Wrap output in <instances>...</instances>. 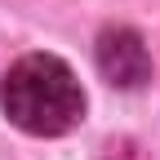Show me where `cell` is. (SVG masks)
Segmentation results:
<instances>
[{"instance_id": "6da1fadb", "label": "cell", "mask_w": 160, "mask_h": 160, "mask_svg": "<svg viewBox=\"0 0 160 160\" xmlns=\"http://www.w3.org/2000/svg\"><path fill=\"white\" fill-rule=\"evenodd\" d=\"M0 107L22 133L58 138L80 125L85 116V89L76 71L53 53H27L9 67L0 85Z\"/></svg>"}, {"instance_id": "7a4b0ae2", "label": "cell", "mask_w": 160, "mask_h": 160, "mask_svg": "<svg viewBox=\"0 0 160 160\" xmlns=\"http://www.w3.org/2000/svg\"><path fill=\"white\" fill-rule=\"evenodd\" d=\"M98 71L120 89H138L151 76V58H147L142 36L129 27H107L98 36Z\"/></svg>"}]
</instances>
